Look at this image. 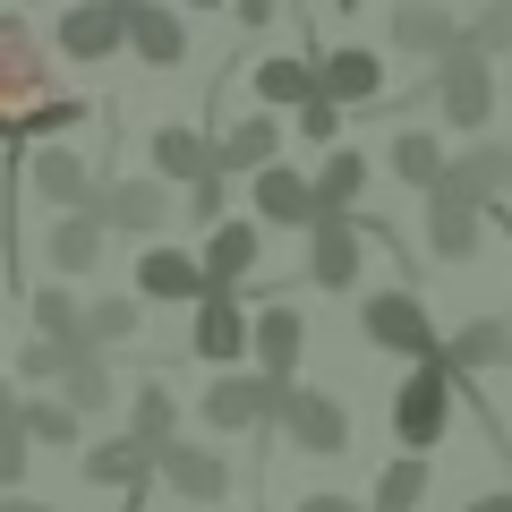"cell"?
<instances>
[{"label":"cell","mask_w":512,"mask_h":512,"mask_svg":"<svg viewBox=\"0 0 512 512\" xmlns=\"http://www.w3.org/2000/svg\"><path fill=\"white\" fill-rule=\"evenodd\" d=\"M154 171H163V180H188V188H197L205 171H214V146H205L197 128H154Z\"/></svg>","instance_id":"obj_21"},{"label":"cell","mask_w":512,"mask_h":512,"mask_svg":"<svg viewBox=\"0 0 512 512\" xmlns=\"http://www.w3.org/2000/svg\"><path fill=\"white\" fill-rule=\"evenodd\" d=\"M188 350L214 359V367H239V359H248V308H239V291H205V299H197Z\"/></svg>","instance_id":"obj_7"},{"label":"cell","mask_w":512,"mask_h":512,"mask_svg":"<svg viewBox=\"0 0 512 512\" xmlns=\"http://www.w3.org/2000/svg\"><path fill=\"white\" fill-rule=\"evenodd\" d=\"M291 512H367V504H350V495H333V487H316V495H299Z\"/></svg>","instance_id":"obj_40"},{"label":"cell","mask_w":512,"mask_h":512,"mask_svg":"<svg viewBox=\"0 0 512 512\" xmlns=\"http://www.w3.org/2000/svg\"><path fill=\"white\" fill-rule=\"evenodd\" d=\"M308 282H325V291H350L359 282V239H367V222H350V214H316L308 222Z\"/></svg>","instance_id":"obj_9"},{"label":"cell","mask_w":512,"mask_h":512,"mask_svg":"<svg viewBox=\"0 0 512 512\" xmlns=\"http://www.w3.org/2000/svg\"><path fill=\"white\" fill-rule=\"evenodd\" d=\"M256 94H274V103H308L316 69H299V60H265V69H256Z\"/></svg>","instance_id":"obj_35"},{"label":"cell","mask_w":512,"mask_h":512,"mask_svg":"<svg viewBox=\"0 0 512 512\" xmlns=\"http://www.w3.org/2000/svg\"><path fill=\"white\" fill-rule=\"evenodd\" d=\"M86 214L103 222V231H163V188L154 180H120V188H103Z\"/></svg>","instance_id":"obj_17"},{"label":"cell","mask_w":512,"mask_h":512,"mask_svg":"<svg viewBox=\"0 0 512 512\" xmlns=\"http://www.w3.org/2000/svg\"><path fill=\"white\" fill-rule=\"evenodd\" d=\"M376 86H384L376 52H333L325 69H316V94H325V103H359V94H376Z\"/></svg>","instance_id":"obj_23"},{"label":"cell","mask_w":512,"mask_h":512,"mask_svg":"<svg viewBox=\"0 0 512 512\" xmlns=\"http://www.w3.org/2000/svg\"><path fill=\"white\" fill-rule=\"evenodd\" d=\"M0 512H52V504H35V495H0Z\"/></svg>","instance_id":"obj_44"},{"label":"cell","mask_w":512,"mask_h":512,"mask_svg":"<svg viewBox=\"0 0 512 512\" xmlns=\"http://www.w3.org/2000/svg\"><path fill=\"white\" fill-rule=\"evenodd\" d=\"M427 504V461H384V470H376V504H367V512H419Z\"/></svg>","instance_id":"obj_28"},{"label":"cell","mask_w":512,"mask_h":512,"mask_svg":"<svg viewBox=\"0 0 512 512\" xmlns=\"http://www.w3.org/2000/svg\"><path fill=\"white\" fill-rule=\"evenodd\" d=\"M282 402H291V384H274V376H214L205 384V427H222V436H248V427H274L282 419Z\"/></svg>","instance_id":"obj_3"},{"label":"cell","mask_w":512,"mask_h":512,"mask_svg":"<svg viewBox=\"0 0 512 512\" xmlns=\"http://www.w3.org/2000/svg\"><path fill=\"white\" fill-rule=\"evenodd\" d=\"M427 248L444 256V265H470L478 256V197L470 188H427Z\"/></svg>","instance_id":"obj_8"},{"label":"cell","mask_w":512,"mask_h":512,"mask_svg":"<svg viewBox=\"0 0 512 512\" xmlns=\"http://www.w3.org/2000/svg\"><path fill=\"white\" fill-rule=\"evenodd\" d=\"M256 256H265V231H256V222H222L214 239H205V291H239V282L256 274Z\"/></svg>","instance_id":"obj_12"},{"label":"cell","mask_w":512,"mask_h":512,"mask_svg":"<svg viewBox=\"0 0 512 512\" xmlns=\"http://www.w3.org/2000/svg\"><path fill=\"white\" fill-rule=\"evenodd\" d=\"M274 146H282L274 120H239L231 137L214 146V171H274Z\"/></svg>","instance_id":"obj_22"},{"label":"cell","mask_w":512,"mask_h":512,"mask_svg":"<svg viewBox=\"0 0 512 512\" xmlns=\"http://www.w3.org/2000/svg\"><path fill=\"white\" fill-rule=\"evenodd\" d=\"M18 427H26V444H43V453H69L77 444V410L52 402V393H43V402H18Z\"/></svg>","instance_id":"obj_29"},{"label":"cell","mask_w":512,"mask_h":512,"mask_svg":"<svg viewBox=\"0 0 512 512\" xmlns=\"http://www.w3.org/2000/svg\"><path fill=\"white\" fill-rule=\"evenodd\" d=\"M393 171H402L410 188H444V154H436V137H402V146H393Z\"/></svg>","instance_id":"obj_34"},{"label":"cell","mask_w":512,"mask_h":512,"mask_svg":"<svg viewBox=\"0 0 512 512\" xmlns=\"http://www.w3.org/2000/svg\"><path fill=\"white\" fill-rule=\"evenodd\" d=\"M26 453H35V444H26V427L0 419V487H9V495H18V478H26Z\"/></svg>","instance_id":"obj_36"},{"label":"cell","mask_w":512,"mask_h":512,"mask_svg":"<svg viewBox=\"0 0 512 512\" xmlns=\"http://www.w3.org/2000/svg\"><path fill=\"white\" fill-rule=\"evenodd\" d=\"M60 402H69L77 419L111 402V367H103V350H69V367H60Z\"/></svg>","instance_id":"obj_26"},{"label":"cell","mask_w":512,"mask_h":512,"mask_svg":"<svg viewBox=\"0 0 512 512\" xmlns=\"http://www.w3.org/2000/svg\"><path fill=\"white\" fill-rule=\"evenodd\" d=\"M274 427L299 444V453H316V461H342L350 453V410L333 402V393H308V384H291V402H282Z\"/></svg>","instance_id":"obj_5"},{"label":"cell","mask_w":512,"mask_h":512,"mask_svg":"<svg viewBox=\"0 0 512 512\" xmlns=\"http://www.w3.org/2000/svg\"><path fill=\"white\" fill-rule=\"evenodd\" d=\"M128 436L146 444V453H163V444H180V402H171L163 384H137V402H128Z\"/></svg>","instance_id":"obj_20"},{"label":"cell","mask_w":512,"mask_h":512,"mask_svg":"<svg viewBox=\"0 0 512 512\" xmlns=\"http://www.w3.org/2000/svg\"><path fill=\"white\" fill-rule=\"evenodd\" d=\"M487 60H478V52H461V43H453V52H444V69H436V103H444V120H453V128H478V120H487Z\"/></svg>","instance_id":"obj_11"},{"label":"cell","mask_w":512,"mask_h":512,"mask_svg":"<svg viewBox=\"0 0 512 512\" xmlns=\"http://www.w3.org/2000/svg\"><path fill=\"white\" fill-rule=\"evenodd\" d=\"M299 128H308L316 146H325L333 128H342V103H325V94H308V103H299Z\"/></svg>","instance_id":"obj_39"},{"label":"cell","mask_w":512,"mask_h":512,"mask_svg":"<svg viewBox=\"0 0 512 512\" xmlns=\"http://www.w3.org/2000/svg\"><path fill=\"white\" fill-rule=\"evenodd\" d=\"M35 197H52L60 214H86V205H94V180H86V163H77V154L43 146V154H35Z\"/></svg>","instance_id":"obj_18"},{"label":"cell","mask_w":512,"mask_h":512,"mask_svg":"<svg viewBox=\"0 0 512 512\" xmlns=\"http://www.w3.org/2000/svg\"><path fill=\"white\" fill-rule=\"evenodd\" d=\"M94 256H103V222L94 214H60L52 222V274H86Z\"/></svg>","instance_id":"obj_27"},{"label":"cell","mask_w":512,"mask_h":512,"mask_svg":"<svg viewBox=\"0 0 512 512\" xmlns=\"http://www.w3.org/2000/svg\"><path fill=\"white\" fill-rule=\"evenodd\" d=\"M470 52H478V60H487V52H512V0H495L487 18H478V43H470Z\"/></svg>","instance_id":"obj_37"},{"label":"cell","mask_w":512,"mask_h":512,"mask_svg":"<svg viewBox=\"0 0 512 512\" xmlns=\"http://www.w3.org/2000/svg\"><path fill=\"white\" fill-rule=\"evenodd\" d=\"M359 188H367V163H359V154H333V163H325V180H316V214H342V205L359 197Z\"/></svg>","instance_id":"obj_32"},{"label":"cell","mask_w":512,"mask_h":512,"mask_svg":"<svg viewBox=\"0 0 512 512\" xmlns=\"http://www.w3.org/2000/svg\"><path fill=\"white\" fill-rule=\"evenodd\" d=\"M128 9H137V0H128Z\"/></svg>","instance_id":"obj_45"},{"label":"cell","mask_w":512,"mask_h":512,"mask_svg":"<svg viewBox=\"0 0 512 512\" xmlns=\"http://www.w3.org/2000/svg\"><path fill=\"white\" fill-rule=\"evenodd\" d=\"M256 214L265 222H316V188L274 163V171H256Z\"/></svg>","instance_id":"obj_19"},{"label":"cell","mask_w":512,"mask_h":512,"mask_svg":"<svg viewBox=\"0 0 512 512\" xmlns=\"http://www.w3.org/2000/svg\"><path fill=\"white\" fill-rule=\"evenodd\" d=\"M248 350H256V376H274V384H291V367H299V350H308V325H299V308H256L248 316Z\"/></svg>","instance_id":"obj_10"},{"label":"cell","mask_w":512,"mask_h":512,"mask_svg":"<svg viewBox=\"0 0 512 512\" xmlns=\"http://www.w3.org/2000/svg\"><path fill=\"white\" fill-rule=\"evenodd\" d=\"M188 205H197V222H214V214H222V180H214V171L197 180V197H188Z\"/></svg>","instance_id":"obj_41"},{"label":"cell","mask_w":512,"mask_h":512,"mask_svg":"<svg viewBox=\"0 0 512 512\" xmlns=\"http://www.w3.org/2000/svg\"><path fill=\"white\" fill-rule=\"evenodd\" d=\"M154 470H163V487L180 495V504H222V495H231V461L214 453V444H163V453H154Z\"/></svg>","instance_id":"obj_6"},{"label":"cell","mask_w":512,"mask_h":512,"mask_svg":"<svg viewBox=\"0 0 512 512\" xmlns=\"http://www.w3.org/2000/svg\"><path fill=\"white\" fill-rule=\"evenodd\" d=\"M120 35H128V0H77L69 18H60V43H69L77 60L120 52Z\"/></svg>","instance_id":"obj_13"},{"label":"cell","mask_w":512,"mask_h":512,"mask_svg":"<svg viewBox=\"0 0 512 512\" xmlns=\"http://www.w3.org/2000/svg\"><path fill=\"white\" fill-rule=\"evenodd\" d=\"M137 291L146 299H180V308H197L205 299V265L188 248H146V265H137Z\"/></svg>","instance_id":"obj_15"},{"label":"cell","mask_w":512,"mask_h":512,"mask_svg":"<svg viewBox=\"0 0 512 512\" xmlns=\"http://www.w3.org/2000/svg\"><path fill=\"white\" fill-rule=\"evenodd\" d=\"M60 367H69V359H60L52 342H26V350H18V376H26V384H60Z\"/></svg>","instance_id":"obj_38"},{"label":"cell","mask_w":512,"mask_h":512,"mask_svg":"<svg viewBox=\"0 0 512 512\" xmlns=\"http://www.w3.org/2000/svg\"><path fill=\"white\" fill-rule=\"evenodd\" d=\"M154 478V453L137 436H103V444H86V487H120V495H137Z\"/></svg>","instance_id":"obj_16"},{"label":"cell","mask_w":512,"mask_h":512,"mask_svg":"<svg viewBox=\"0 0 512 512\" xmlns=\"http://www.w3.org/2000/svg\"><path fill=\"white\" fill-rule=\"evenodd\" d=\"M77 111H86L77 94H52L35 35H26L18 18H0V137H52Z\"/></svg>","instance_id":"obj_1"},{"label":"cell","mask_w":512,"mask_h":512,"mask_svg":"<svg viewBox=\"0 0 512 512\" xmlns=\"http://www.w3.org/2000/svg\"><path fill=\"white\" fill-rule=\"evenodd\" d=\"M444 367L461 376H478V367H512V316H478V325H461L453 342H444Z\"/></svg>","instance_id":"obj_14"},{"label":"cell","mask_w":512,"mask_h":512,"mask_svg":"<svg viewBox=\"0 0 512 512\" xmlns=\"http://www.w3.org/2000/svg\"><path fill=\"white\" fill-rule=\"evenodd\" d=\"M128 333H137V299H94L86 308V350H111Z\"/></svg>","instance_id":"obj_33"},{"label":"cell","mask_w":512,"mask_h":512,"mask_svg":"<svg viewBox=\"0 0 512 512\" xmlns=\"http://www.w3.org/2000/svg\"><path fill=\"white\" fill-rule=\"evenodd\" d=\"M35 342H52L60 359L86 350V308H77L69 291H35Z\"/></svg>","instance_id":"obj_24"},{"label":"cell","mask_w":512,"mask_h":512,"mask_svg":"<svg viewBox=\"0 0 512 512\" xmlns=\"http://www.w3.org/2000/svg\"><path fill=\"white\" fill-rule=\"evenodd\" d=\"M393 43L402 52H453V26H444V9H427V0H410V9H393Z\"/></svg>","instance_id":"obj_30"},{"label":"cell","mask_w":512,"mask_h":512,"mask_svg":"<svg viewBox=\"0 0 512 512\" xmlns=\"http://www.w3.org/2000/svg\"><path fill=\"white\" fill-rule=\"evenodd\" d=\"M470 512H512V487H495V495H478Z\"/></svg>","instance_id":"obj_42"},{"label":"cell","mask_w":512,"mask_h":512,"mask_svg":"<svg viewBox=\"0 0 512 512\" xmlns=\"http://www.w3.org/2000/svg\"><path fill=\"white\" fill-rule=\"evenodd\" d=\"M239 18H248V26H265V18H274V0H239Z\"/></svg>","instance_id":"obj_43"},{"label":"cell","mask_w":512,"mask_h":512,"mask_svg":"<svg viewBox=\"0 0 512 512\" xmlns=\"http://www.w3.org/2000/svg\"><path fill=\"white\" fill-rule=\"evenodd\" d=\"M453 393H461V384H453L444 359H427V367L402 376V393H393V444H402L410 461H427L444 436H453Z\"/></svg>","instance_id":"obj_2"},{"label":"cell","mask_w":512,"mask_h":512,"mask_svg":"<svg viewBox=\"0 0 512 512\" xmlns=\"http://www.w3.org/2000/svg\"><path fill=\"white\" fill-rule=\"evenodd\" d=\"M128 35H137V52H146V60H163V69L188 52V35L163 18V9H128Z\"/></svg>","instance_id":"obj_31"},{"label":"cell","mask_w":512,"mask_h":512,"mask_svg":"<svg viewBox=\"0 0 512 512\" xmlns=\"http://www.w3.org/2000/svg\"><path fill=\"white\" fill-rule=\"evenodd\" d=\"M444 180H453V188H470L478 205H487V197H504V188H512V146H470L453 171H444Z\"/></svg>","instance_id":"obj_25"},{"label":"cell","mask_w":512,"mask_h":512,"mask_svg":"<svg viewBox=\"0 0 512 512\" xmlns=\"http://www.w3.org/2000/svg\"><path fill=\"white\" fill-rule=\"evenodd\" d=\"M359 325H367V342H376V350H402V359H419V367L444 359V333L427 325V308H419L410 291H376V299L359 308Z\"/></svg>","instance_id":"obj_4"}]
</instances>
